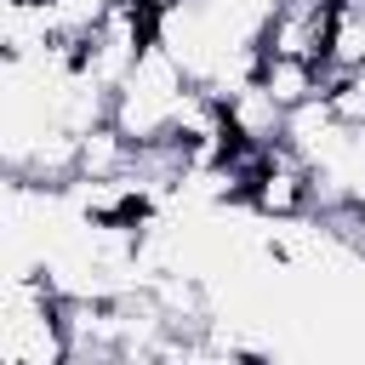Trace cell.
Wrapping results in <instances>:
<instances>
[{
    "label": "cell",
    "mask_w": 365,
    "mask_h": 365,
    "mask_svg": "<svg viewBox=\"0 0 365 365\" xmlns=\"http://www.w3.org/2000/svg\"><path fill=\"white\" fill-rule=\"evenodd\" d=\"M0 365H68V314L46 268H17L0 297Z\"/></svg>",
    "instance_id": "7a4b0ae2"
},
{
    "label": "cell",
    "mask_w": 365,
    "mask_h": 365,
    "mask_svg": "<svg viewBox=\"0 0 365 365\" xmlns=\"http://www.w3.org/2000/svg\"><path fill=\"white\" fill-rule=\"evenodd\" d=\"M331 6H336L342 17H365V0H331Z\"/></svg>",
    "instance_id": "8992f818"
},
{
    "label": "cell",
    "mask_w": 365,
    "mask_h": 365,
    "mask_svg": "<svg viewBox=\"0 0 365 365\" xmlns=\"http://www.w3.org/2000/svg\"><path fill=\"white\" fill-rule=\"evenodd\" d=\"M194 91H200V80H194V74L154 40V46L137 57V68L125 74V86L114 91L108 120H114L137 148H148V143H171L177 125H182V114H188V103H194Z\"/></svg>",
    "instance_id": "6da1fadb"
},
{
    "label": "cell",
    "mask_w": 365,
    "mask_h": 365,
    "mask_svg": "<svg viewBox=\"0 0 365 365\" xmlns=\"http://www.w3.org/2000/svg\"><path fill=\"white\" fill-rule=\"evenodd\" d=\"M245 205L257 211V217H268V222H297V217H308L314 211V165L279 137V143H268L262 148V165H257V177H251V188H245Z\"/></svg>",
    "instance_id": "3957f363"
},
{
    "label": "cell",
    "mask_w": 365,
    "mask_h": 365,
    "mask_svg": "<svg viewBox=\"0 0 365 365\" xmlns=\"http://www.w3.org/2000/svg\"><path fill=\"white\" fill-rule=\"evenodd\" d=\"M257 80H262V91H268L279 108H297V103H308V97L325 91V63H314V57H291V51H262Z\"/></svg>",
    "instance_id": "277c9868"
},
{
    "label": "cell",
    "mask_w": 365,
    "mask_h": 365,
    "mask_svg": "<svg viewBox=\"0 0 365 365\" xmlns=\"http://www.w3.org/2000/svg\"><path fill=\"white\" fill-rule=\"evenodd\" d=\"M222 108H228V131L240 137V143H279L285 137V108L262 91V80H245L240 91H228L222 97Z\"/></svg>",
    "instance_id": "5b68a950"
}]
</instances>
